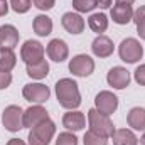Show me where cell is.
<instances>
[{
    "label": "cell",
    "mask_w": 145,
    "mask_h": 145,
    "mask_svg": "<svg viewBox=\"0 0 145 145\" xmlns=\"http://www.w3.org/2000/svg\"><path fill=\"white\" fill-rule=\"evenodd\" d=\"M47 56L56 63H63L69 56V47L63 39H52L47 44Z\"/></svg>",
    "instance_id": "obj_12"
},
{
    "label": "cell",
    "mask_w": 145,
    "mask_h": 145,
    "mask_svg": "<svg viewBox=\"0 0 145 145\" xmlns=\"http://www.w3.org/2000/svg\"><path fill=\"white\" fill-rule=\"evenodd\" d=\"M56 133V125L52 120H46L31 128L29 132V145H49Z\"/></svg>",
    "instance_id": "obj_3"
},
{
    "label": "cell",
    "mask_w": 145,
    "mask_h": 145,
    "mask_svg": "<svg viewBox=\"0 0 145 145\" xmlns=\"http://www.w3.org/2000/svg\"><path fill=\"white\" fill-rule=\"evenodd\" d=\"M20 57L25 64H34L44 59V46L39 40H25L20 49Z\"/></svg>",
    "instance_id": "obj_7"
},
{
    "label": "cell",
    "mask_w": 145,
    "mask_h": 145,
    "mask_svg": "<svg viewBox=\"0 0 145 145\" xmlns=\"http://www.w3.org/2000/svg\"><path fill=\"white\" fill-rule=\"evenodd\" d=\"M118 54H120V59L128 63V64H133L137 61L142 59L144 56V47L142 44L133 39V37H127L120 42V47H118Z\"/></svg>",
    "instance_id": "obj_4"
},
{
    "label": "cell",
    "mask_w": 145,
    "mask_h": 145,
    "mask_svg": "<svg viewBox=\"0 0 145 145\" xmlns=\"http://www.w3.org/2000/svg\"><path fill=\"white\" fill-rule=\"evenodd\" d=\"M88 121H89V130H93L95 133H98L101 137L108 138L115 133V127H113V121L110 120V116L100 113L96 108H91L88 111Z\"/></svg>",
    "instance_id": "obj_2"
},
{
    "label": "cell",
    "mask_w": 145,
    "mask_h": 145,
    "mask_svg": "<svg viewBox=\"0 0 145 145\" xmlns=\"http://www.w3.org/2000/svg\"><path fill=\"white\" fill-rule=\"evenodd\" d=\"M25 71H27V76H31L32 79H44L49 74V64L46 59H42L34 64H27Z\"/></svg>",
    "instance_id": "obj_23"
},
{
    "label": "cell",
    "mask_w": 145,
    "mask_h": 145,
    "mask_svg": "<svg viewBox=\"0 0 145 145\" xmlns=\"http://www.w3.org/2000/svg\"><path fill=\"white\" fill-rule=\"evenodd\" d=\"M91 51L96 57H110L115 51L113 40L106 36H98L91 44Z\"/></svg>",
    "instance_id": "obj_14"
},
{
    "label": "cell",
    "mask_w": 145,
    "mask_h": 145,
    "mask_svg": "<svg viewBox=\"0 0 145 145\" xmlns=\"http://www.w3.org/2000/svg\"><path fill=\"white\" fill-rule=\"evenodd\" d=\"M22 96H24L27 101H31V103L40 105V103H46V101L49 100L51 89H49L46 84H42V83H29V84L24 86Z\"/></svg>",
    "instance_id": "obj_6"
},
{
    "label": "cell",
    "mask_w": 145,
    "mask_h": 145,
    "mask_svg": "<svg viewBox=\"0 0 145 145\" xmlns=\"http://www.w3.org/2000/svg\"><path fill=\"white\" fill-rule=\"evenodd\" d=\"M110 15H111V19H113L115 24L125 25V24H128V22L133 19V8H132V5H128V3H116V5L111 8Z\"/></svg>",
    "instance_id": "obj_15"
},
{
    "label": "cell",
    "mask_w": 145,
    "mask_h": 145,
    "mask_svg": "<svg viewBox=\"0 0 145 145\" xmlns=\"http://www.w3.org/2000/svg\"><path fill=\"white\" fill-rule=\"evenodd\" d=\"M133 76H135V81H137L140 86H145V64H140V66L135 69Z\"/></svg>",
    "instance_id": "obj_28"
},
{
    "label": "cell",
    "mask_w": 145,
    "mask_h": 145,
    "mask_svg": "<svg viewBox=\"0 0 145 145\" xmlns=\"http://www.w3.org/2000/svg\"><path fill=\"white\" fill-rule=\"evenodd\" d=\"M135 0H116V3H128V5H132Z\"/></svg>",
    "instance_id": "obj_36"
},
{
    "label": "cell",
    "mask_w": 145,
    "mask_h": 145,
    "mask_svg": "<svg viewBox=\"0 0 145 145\" xmlns=\"http://www.w3.org/2000/svg\"><path fill=\"white\" fill-rule=\"evenodd\" d=\"M83 144L84 145H108V138L95 133L93 130H88L84 133V137H83Z\"/></svg>",
    "instance_id": "obj_24"
},
{
    "label": "cell",
    "mask_w": 145,
    "mask_h": 145,
    "mask_svg": "<svg viewBox=\"0 0 145 145\" xmlns=\"http://www.w3.org/2000/svg\"><path fill=\"white\" fill-rule=\"evenodd\" d=\"M140 144H142V145H145V133L142 135V138H140Z\"/></svg>",
    "instance_id": "obj_37"
},
{
    "label": "cell",
    "mask_w": 145,
    "mask_h": 145,
    "mask_svg": "<svg viewBox=\"0 0 145 145\" xmlns=\"http://www.w3.org/2000/svg\"><path fill=\"white\" fill-rule=\"evenodd\" d=\"M61 24H63L66 32L74 34V36L81 34L84 31V19L79 14H76V12H66L63 15V19H61Z\"/></svg>",
    "instance_id": "obj_13"
},
{
    "label": "cell",
    "mask_w": 145,
    "mask_h": 145,
    "mask_svg": "<svg viewBox=\"0 0 145 145\" xmlns=\"http://www.w3.org/2000/svg\"><path fill=\"white\" fill-rule=\"evenodd\" d=\"M32 27H34V32H36L37 36L46 37L52 32V20H51V17L40 14V15H37L36 19H34Z\"/></svg>",
    "instance_id": "obj_20"
},
{
    "label": "cell",
    "mask_w": 145,
    "mask_h": 145,
    "mask_svg": "<svg viewBox=\"0 0 145 145\" xmlns=\"http://www.w3.org/2000/svg\"><path fill=\"white\" fill-rule=\"evenodd\" d=\"M8 2L7 0H0V17H3V15H7V12H8Z\"/></svg>",
    "instance_id": "obj_32"
},
{
    "label": "cell",
    "mask_w": 145,
    "mask_h": 145,
    "mask_svg": "<svg viewBox=\"0 0 145 145\" xmlns=\"http://www.w3.org/2000/svg\"><path fill=\"white\" fill-rule=\"evenodd\" d=\"M106 81L110 86H113L115 89H123L130 84V72L121 66H115L111 68L106 74Z\"/></svg>",
    "instance_id": "obj_10"
},
{
    "label": "cell",
    "mask_w": 145,
    "mask_h": 145,
    "mask_svg": "<svg viewBox=\"0 0 145 145\" xmlns=\"http://www.w3.org/2000/svg\"><path fill=\"white\" fill-rule=\"evenodd\" d=\"M56 96L59 105L66 110H76L81 105V93L78 83L71 78H63L56 83Z\"/></svg>",
    "instance_id": "obj_1"
},
{
    "label": "cell",
    "mask_w": 145,
    "mask_h": 145,
    "mask_svg": "<svg viewBox=\"0 0 145 145\" xmlns=\"http://www.w3.org/2000/svg\"><path fill=\"white\" fill-rule=\"evenodd\" d=\"M17 44H19V31L10 24L2 25L0 27V47L14 49Z\"/></svg>",
    "instance_id": "obj_16"
},
{
    "label": "cell",
    "mask_w": 145,
    "mask_h": 145,
    "mask_svg": "<svg viewBox=\"0 0 145 145\" xmlns=\"http://www.w3.org/2000/svg\"><path fill=\"white\" fill-rule=\"evenodd\" d=\"M56 145H78V138H76L74 133L63 132V133H59V137L56 140Z\"/></svg>",
    "instance_id": "obj_27"
},
{
    "label": "cell",
    "mask_w": 145,
    "mask_h": 145,
    "mask_svg": "<svg viewBox=\"0 0 145 145\" xmlns=\"http://www.w3.org/2000/svg\"><path fill=\"white\" fill-rule=\"evenodd\" d=\"M135 24H138V22H142L145 20V5H140L135 12H133V19H132Z\"/></svg>",
    "instance_id": "obj_31"
},
{
    "label": "cell",
    "mask_w": 145,
    "mask_h": 145,
    "mask_svg": "<svg viewBox=\"0 0 145 145\" xmlns=\"http://www.w3.org/2000/svg\"><path fill=\"white\" fill-rule=\"evenodd\" d=\"M69 71L78 78H88L95 71V61L86 54H78L69 61Z\"/></svg>",
    "instance_id": "obj_8"
},
{
    "label": "cell",
    "mask_w": 145,
    "mask_h": 145,
    "mask_svg": "<svg viewBox=\"0 0 145 145\" xmlns=\"http://www.w3.org/2000/svg\"><path fill=\"white\" fill-rule=\"evenodd\" d=\"M127 121L133 130H138V132L145 130V108H140V106L132 108L127 115Z\"/></svg>",
    "instance_id": "obj_18"
},
{
    "label": "cell",
    "mask_w": 145,
    "mask_h": 145,
    "mask_svg": "<svg viewBox=\"0 0 145 145\" xmlns=\"http://www.w3.org/2000/svg\"><path fill=\"white\" fill-rule=\"evenodd\" d=\"M10 7L17 14H25L32 7V0H10Z\"/></svg>",
    "instance_id": "obj_26"
},
{
    "label": "cell",
    "mask_w": 145,
    "mask_h": 145,
    "mask_svg": "<svg viewBox=\"0 0 145 145\" xmlns=\"http://www.w3.org/2000/svg\"><path fill=\"white\" fill-rule=\"evenodd\" d=\"M63 125L68 128V130H72V132H79L84 128L86 125V118L81 111H76V110H69L68 113H64L63 116Z\"/></svg>",
    "instance_id": "obj_17"
},
{
    "label": "cell",
    "mask_w": 145,
    "mask_h": 145,
    "mask_svg": "<svg viewBox=\"0 0 145 145\" xmlns=\"http://www.w3.org/2000/svg\"><path fill=\"white\" fill-rule=\"evenodd\" d=\"M7 145H25L20 138H10L8 142H7Z\"/></svg>",
    "instance_id": "obj_35"
},
{
    "label": "cell",
    "mask_w": 145,
    "mask_h": 145,
    "mask_svg": "<svg viewBox=\"0 0 145 145\" xmlns=\"http://www.w3.org/2000/svg\"><path fill=\"white\" fill-rule=\"evenodd\" d=\"M15 64H17V57L14 51L7 47H0V71L10 72L15 68Z\"/></svg>",
    "instance_id": "obj_22"
},
{
    "label": "cell",
    "mask_w": 145,
    "mask_h": 145,
    "mask_svg": "<svg viewBox=\"0 0 145 145\" xmlns=\"http://www.w3.org/2000/svg\"><path fill=\"white\" fill-rule=\"evenodd\" d=\"M46 120H49V113L40 105L31 106L24 111V128H32V127H36Z\"/></svg>",
    "instance_id": "obj_11"
},
{
    "label": "cell",
    "mask_w": 145,
    "mask_h": 145,
    "mask_svg": "<svg viewBox=\"0 0 145 145\" xmlns=\"http://www.w3.org/2000/svg\"><path fill=\"white\" fill-rule=\"evenodd\" d=\"M10 83H12V74L7 71H0V89L8 88Z\"/></svg>",
    "instance_id": "obj_29"
},
{
    "label": "cell",
    "mask_w": 145,
    "mask_h": 145,
    "mask_svg": "<svg viewBox=\"0 0 145 145\" xmlns=\"http://www.w3.org/2000/svg\"><path fill=\"white\" fill-rule=\"evenodd\" d=\"M111 138H113V145H138L137 135L132 130H127V128L115 130Z\"/></svg>",
    "instance_id": "obj_19"
},
{
    "label": "cell",
    "mask_w": 145,
    "mask_h": 145,
    "mask_svg": "<svg viewBox=\"0 0 145 145\" xmlns=\"http://www.w3.org/2000/svg\"><path fill=\"white\" fill-rule=\"evenodd\" d=\"M96 5V0H72V8L79 14H86V12H91Z\"/></svg>",
    "instance_id": "obj_25"
},
{
    "label": "cell",
    "mask_w": 145,
    "mask_h": 145,
    "mask_svg": "<svg viewBox=\"0 0 145 145\" xmlns=\"http://www.w3.org/2000/svg\"><path fill=\"white\" fill-rule=\"evenodd\" d=\"M137 34L140 36V39L145 40V20H142V22L137 24Z\"/></svg>",
    "instance_id": "obj_33"
},
{
    "label": "cell",
    "mask_w": 145,
    "mask_h": 145,
    "mask_svg": "<svg viewBox=\"0 0 145 145\" xmlns=\"http://www.w3.org/2000/svg\"><path fill=\"white\" fill-rule=\"evenodd\" d=\"M95 106L103 115H111L118 108V98L111 91H100L95 98Z\"/></svg>",
    "instance_id": "obj_9"
},
{
    "label": "cell",
    "mask_w": 145,
    "mask_h": 145,
    "mask_svg": "<svg viewBox=\"0 0 145 145\" xmlns=\"http://www.w3.org/2000/svg\"><path fill=\"white\" fill-rule=\"evenodd\" d=\"M56 0H34V5H36L39 10H51L54 7Z\"/></svg>",
    "instance_id": "obj_30"
},
{
    "label": "cell",
    "mask_w": 145,
    "mask_h": 145,
    "mask_svg": "<svg viewBox=\"0 0 145 145\" xmlns=\"http://www.w3.org/2000/svg\"><path fill=\"white\" fill-rule=\"evenodd\" d=\"M2 123L8 132H19L24 128V110L17 105H10L2 113Z\"/></svg>",
    "instance_id": "obj_5"
},
{
    "label": "cell",
    "mask_w": 145,
    "mask_h": 145,
    "mask_svg": "<svg viewBox=\"0 0 145 145\" xmlns=\"http://www.w3.org/2000/svg\"><path fill=\"white\" fill-rule=\"evenodd\" d=\"M111 2L113 0H96V5L101 7V8H108L110 5H111Z\"/></svg>",
    "instance_id": "obj_34"
},
{
    "label": "cell",
    "mask_w": 145,
    "mask_h": 145,
    "mask_svg": "<svg viewBox=\"0 0 145 145\" xmlns=\"http://www.w3.org/2000/svg\"><path fill=\"white\" fill-rule=\"evenodd\" d=\"M88 25H89V29L93 32L101 36L108 29V17L105 14H91L89 19H88Z\"/></svg>",
    "instance_id": "obj_21"
}]
</instances>
